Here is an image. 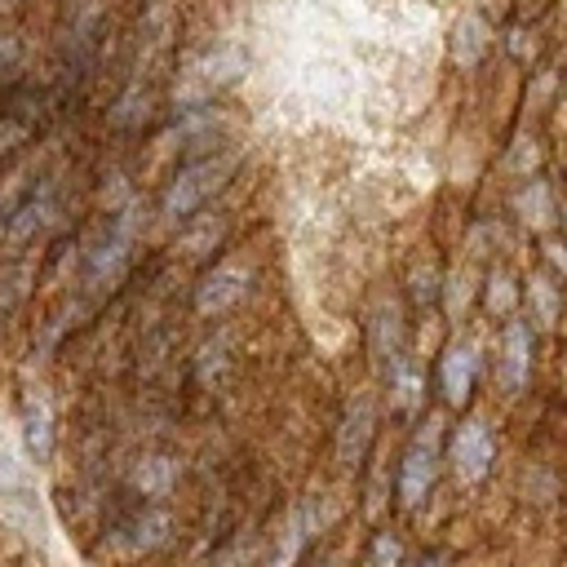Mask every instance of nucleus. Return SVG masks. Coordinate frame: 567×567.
<instances>
[{"instance_id": "obj_2", "label": "nucleus", "mask_w": 567, "mask_h": 567, "mask_svg": "<svg viewBox=\"0 0 567 567\" xmlns=\"http://www.w3.org/2000/svg\"><path fill=\"white\" fill-rule=\"evenodd\" d=\"M128 257H133V208H124L115 221H106L102 235L93 239V248L84 257V284L97 288V292L115 288V279L124 275Z\"/></svg>"}, {"instance_id": "obj_5", "label": "nucleus", "mask_w": 567, "mask_h": 567, "mask_svg": "<svg viewBox=\"0 0 567 567\" xmlns=\"http://www.w3.org/2000/svg\"><path fill=\"white\" fill-rule=\"evenodd\" d=\"M248 284H252V270H248L244 261H221V266H213V270L195 284V310H199V315H221V310H230L235 301H244Z\"/></svg>"}, {"instance_id": "obj_12", "label": "nucleus", "mask_w": 567, "mask_h": 567, "mask_svg": "<svg viewBox=\"0 0 567 567\" xmlns=\"http://www.w3.org/2000/svg\"><path fill=\"white\" fill-rule=\"evenodd\" d=\"M452 35H456V44H452L456 62H461V66H474V62L483 58V49H487V27H483L478 18H461Z\"/></svg>"}, {"instance_id": "obj_6", "label": "nucleus", "mask_w": 567, "mask_h": 567, "mask_svg": "<svg viewBox=\"0 0 567 567\" xmlns=\"http://www.w3.org/2000/svg\"><path fill=\"white\" fill-rule=\"evenodd\" d=\"M501 385L509 394H518L532 377V328L523 319H509L505 332H501Z\"/></svg>"}, {"instance_id": "obj_3", "label": "nucleus", "mask_w": 567, "mask_h": 567, "mask_svg": "<svg viewBox=\"0 0 567 567\" xmlns=\"http://www.w3.org/2000/svg\"><path fill=\"white\" fill-rule=\"evenodd\" d=\"M434 470H439V434H434V425H425L399 461V505H408V509L421 505L425 492L434 487Z\"/></svg>"}, {"instance_id": "obj_7", "label": "nucleus", "mask_w": 567, "mask_h": 567, "mask_svg": "<svg viewBox=\"0 0 567 567\" xmlns=\"http://www.w3.org/2000/svg\"><path fill=\"white\" fill-rule=\"evenodd\" d=\"M168 532H173L168 509H159V505H142L128 523H120L115 540H120V549H128V554H151V549H159V545L168 540Z\"/></svg>"}, {"instance_id": "obj_11", "label": "nucleus", "mask_w": 567, "mask_h": 567, "mask_svg": "<svg viewBox=\"0 0 567 567\" xmlns=\"http://www.w3.org/2000/svg\"><path fill=\"white\" fill-rule=\"evenodd\" d=\"M372 354H377V368L381 372H399L403 368V323H399V310L390 306H381L377 315H372Z\"/></svg>"}, {"instance_id": "obj_18", "label": "nucleus", "mask_w": 567, "mask_h": 567, "mask_svg": "<svg viewBox=\"0 0 567 567\" xmlns=\"http://www.w3.org/2000/svg\"><path fill=\"white\" fill-rule=\"evenodd\" d=\"M368 567H399V540H394V536H377Z\"/></svg>"}, {"instance_id": "obj_9", "label": "nucleus", "mask_w": 567, "mask_h": 567, "mask_svg": "<svg viewBox=\"0 0 567 567\" xmlns=\"http://www.w3.org/2000/svg\"><path fill=\"white\" fill-rule=\"evenodd\" d=\"M372 425H377L372 399L359 394V399L346 408V421H341V434H337V456H341V465H359V461H363L368 439H372Z\"/></svg>"}, {"instance_id": "obj_8", "label": "nucleus", "mask_w": 567, "mask_h": 567, "mask_svg": "<svg viewBox=\"0 0 567 567\" xmlns=\"http://www.w3.org/2000/svg\"><path fill=\"white\" fill-rule=\"evenodd\" d=\"M474 377H478V350L474 346H447V354L439 359V390L452 408H461L470 399Z\"/></svg>"}, {"instance_id": "obj_16", "label": "nucleus", "mask_w": 567, "mask_h": 567, "mask_svg": "<svg viewBox=\"0 0 567 567\" xmlns=\"http://www.w3.org/2000/svg\"><path fill=\"white\" fill-rule=\"evenodd\" d=\"M514 301H518L514 279H509L505 270H496V275L487 279V310H492V315H509V310H514Z\"/></svg>"}, {"instance_id": "obj_15", "label": "nucleus", "mask_w": 567, "mask_h": 567, "mask_svg": "<svg viewBox=\"0 0 567 567\" xmlns=\"http://www.w3.org/2000/svg\"><path fill=\"white\" fill-rule=\"evenodd\" d=\"M390 399H394L399 412H416V408H421V377H416L408 363L390 377Z\"/></svg>"}, {"instance_id": "obj_1", "label": "nucleus", "mask_w": 567, "mask_h": 567, "mask_svg": "<svg viewBox=\"0 0 567 567\" xmlns=\"http://www.w3.org/2000/svg\"><path fill=\"white\" fill-rule=\"evenodd\" d=\"M235 164H239L235 151H217V155H204V159L182 164V168L168 177L164 195H159V213H164L168 221H186V217H195V213H199V208L230 182Z\"/></svg>"}, {"instance_id": "obj_4", "label": "nucleus", "mask_w": 567, "mask_h": 567, "mask_svg": "<svg viewBox=\"0 0 567 567\" xmlns=\"http://www.w3.org/2000/svg\"><path fill=\"white\" fill-rule=\"evenodd\" d=\"M492 456H496L492 430H487L478 416L461 421L456 434H452V474H456L461 483H478V478L492 470Z\"/></svg>"}, {"instance_id": "obj_14", "label": "nucleus", "mask_w": 567, "mask_h": 567, "mask_svg": "<svg viewBox=\"0 0 567 567\" xmlns=\"http://www.w3.org/2000/svg\"><path fill=\"white\" fill-rule=\"evenodd\" d=\"M27 204V173L22 168H13L4 182H0V239H9V230H13V217H18V208Z\"/></svg>"}, {"instance_id": "obj_17", "label": "nucleus", "mask_w": 567, "mask_h": 567, "mask_svg": "<svg viewBox=\"0 0 567 567\" xmlns=\"http://www.w3.org/2000/svg\"><path fill=\"white\" fill-rule=\"evenodd\" d=\"M518 208H523V217H527L532 226H540V221H545V213H549V190H545L540 182H532V190H523V195H518Z\"/></svg>"}, {"instance_id": "obj_10", "label": "nucleus", "mask_w": 567, "mask_h": 567, "mask_svg": "<svg viewBox=\"0 0 567 567\" xmlns=\"http://www.w3.org/2000/svg\"><path fill=\"white\" fill-rule=\"evenodd\" d=\"M22 443H27V456L40 465L53 456V412L40 394H27L22 399Z\"/></svg>"}, {"instance_id": "obj_13", "label": "nucleus", "mask_w": 567, "mask_h": 567, "mask_svg": "<svg viewBox=\"0 0 567 567\" xmlns=\"http://www.w3.org/2000/svg\"><path fill=\"white\" fill-rule=\"evenodd\" d=\"M173 478H177V470H173L168 456H146V461L133 470V483L142 487V496H164V492L173 487Z\"/></svg>"}, {"instance_id": "obj_19", "label": "nucleus", "mask_w": 567, "mask_h": 567, "mask_svg": "<svg viewBox=\"0 0 567 567\" xmlns=\"http://www.w3.org/2000/svg\"><path fill=\"white\" fill-rule=\"evenodd\" d=\"M532 297L540 306V323H554V292L545 288V279H532Z\"/></svg>"}]
</instances>
